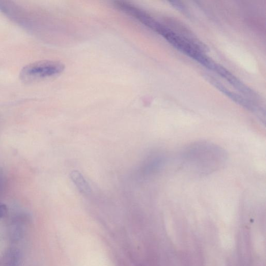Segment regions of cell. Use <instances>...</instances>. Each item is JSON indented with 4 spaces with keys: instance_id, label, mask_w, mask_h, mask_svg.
I'll list each match as a JSON object with an SVG mask.
<instances>
[{
    "instance_id": "5",
    "label": "cell",
    "mask_w": 266,
    "mask_h": 266,
    "mask_svg": "<svg viewBox=\"0 0 266 266\" xmlns=\"http://www.w3.org/2000/svg\"><path fill=\"white\" fill-rule=\"evenodd\" d=\"M213 84H214L220 90L222 91L223 93L230 97L233 101L243 106V107L253 112L258 111L257 108L253 104L246 101L245 98L231 92V91L227 89L224 87L216 81L213 82Z\"/></svg>"
},
{
    "instance_id": "3",
    "label": "cell",
    "mask_w": 266,
    "mask_h": 266,
    "mask_svg": "<svg viewBox=\"0 0 266 266\" xmlns=\"http://www.w3.org/2000/svg\"><path fill=\"white\" fill-rule=\"evenodd\" d=\"M21 254L17 248H10L5 250L0 258V266H19Z\"/></svg>"
},
{
    "instance_id": "4",
    "label": "cell",
    "mask_w": 266,
    "mask_h": 266,
    "mask_svg": "<svg viewBox=\"0 0 266 266\" xmlns=\"http://www.w3.org/2000/svg\"><path fill=\"white\" fill-rule=\"evenodd\" d=\"M70 177L79 191L82 194L89 195L92 192V189L83 175L78 171L74 170L71 172Z\"/></svg>"
},
{
    "instance_id": "6",
    "label": "cell",
    "mask_w": 266,
    "mask_h": 266,
    "mask_svg": "<svg viewBox=\"0 0 266 266\" xmlns=\"http://www.w3.org/2000/svg\"><path fill=\"white\" fill-rule=\"evenodd\" d=\"M7 214V208L4 204H0V218L4 217Z\"/></svg>"
},
{
    "instance_id": "1",
    "label": "cell",
    "mask_w": 266,
    "mask_h": 266,
    "mask_svg": "<svg viewBox=\"0 0 266 266\" xmlns=\"http://www.w3.org/2000/svg\"><path fill=\"white\" fill-rule=\"evenodd\" d=\"M183 164L200 176H207L222 168L227 155L225 150L207 142H199L186 148L182 154Z\"/></svg>"
},
{
    "instance_id": "2",
    "label": "cell",
    "mask_w": 266,
    "mask_h": 266,
    "mask_svg": "<svg viewBox=\"0 0 266 266\" xmlns=\"http://www.w3.org/2000/svg\"><path fill=\"white\" fill-rule=\"evenodd\" d=\"M65 66L56 61L43 60L28 64L21 70L20 78L25 83H33L62 73Z\"/></svg>"
}]
</instances>
